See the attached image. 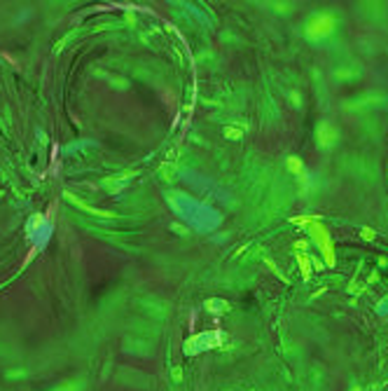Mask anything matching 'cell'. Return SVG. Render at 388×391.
<instances>
[{"instance_id":"6","label":"cell","mask_w":388,"mask_h":391,"mask_svg":"<svg viewBox=\"0 0 388 391\" xmlns=\"http://www.w3.org/2000/svg\"><path fill=\"white\" fill-rule=\"evenodd\" d=\"M362 237H365V239H372V237H374V232H372L370 227H365V230H362Z\"/></svg>"},{"instance_id":"5","label":"cell","mask_w":388,"mask_h":391,"mask_svg":"<svg viewBox=\"0 0 388 391\" xmlns=\"http://www.w3.org/2000/svg\"><path fill=\"white\" fill-rule=\"evenodd\" d=\"M288 169H290L292 174H297V176L304 174V167H302V162L297 160V157H290V160H288Z\"/></svg>"},{"instance_id":"4","label":"cell","mask_w":388,"mask_h":391,"mask_svg":"<svg viewBox=\"0 0 388 391\" xmlns=\"http://www.w3.org/2000/svg\"><path fill=\"white\" fill-rule=\"evenodd\" d=\"M300 267H302V272H304V279H309L311 276V260H309V256H302L300 253Z\"/></svg>"},{"instance_id":"3","label":"cell","mask_w":388,"mask_h":391,"mask_svg":"<svg viewBox=\"0 0 388 391\" xmlns=\"http://www.w3.org/2000/svg\"><path fill=\"white\" fill-rule=\"evenodd\" d=\"M337 141H339L337 127L332 122H320V127H318V145L320 148H332Z\"/></svg>"},{"instance_id":"2","label":"cell","mask_w":388,"mask_h":391,"mask_svg":"<svg viewBox=\"0 0 388 391\" xmlns=\"http://www.w3.org/2000/svg\"><path fill=\"white\" fill-rule=\"evenodd\" d=\"M335 17L330 14V12H318L313 17L307 21V28H304V33L309 40H323L327 38L332 31H335Z\"/></svg>"},{"instance_id":"1","label":"cell","mask_w":388,"mask_h":391,"mask_svg":"<svg viewBox=\"0 0 388 391\" xmlns=\"http://www.w3.org/2000/svg\"><path fill=\"white\" fill-rule=\"evenodd\" d=\"M300 222H304V225L309 227V234L318 244V249H320V253H323V258H325L327 265H335V246H332V237H330V232H327L325 225L313 220V218H304V220H300Z\"/></svg>"}]
</instances>
